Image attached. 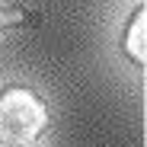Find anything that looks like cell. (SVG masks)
I'll list each match as a JSON object with an SVG mask.
<instances>
[{"label":"cell","instance_id":"6da1fadb","mask_svg":"<svg viewBox=\"0 0 147 147\" xmlns=\"http://www.w3.org/2000/svg\"><path fill=\"white\" fill-rule=\"evenodd\" d=\"M48 128V109L29 86H7L0 93V144H29Z\"/></svg>","mask_w":147,"mask_h":147},{"label":"cell","instance_id":"7a4b0ae2","mask_svg":"<svg viewBox=\"0 0 147 147\" xmlns=\"http://www.w3.org/2000/svg\"><path fill=\"white\" fill-rule=\"evenodd\" d=\"M121 48L128 51V58L134 64H144L147 61V51H144V7L134 10L128 29H125V38H121Z\"/></svg>","mask_w":147,"mask_h":147},{"label":"cell","instance_id":"3957f363","mask_svg":"<svg viewBox=\"0 0 147 147\" xmlns=\"http://www.w3.org/2000/svg\"><path fill=\"white\" fill-rule=\"evenodd\" d=\"M19 147H29V144H19Z\"/></svg>","mask_w":147,"mask_h":147}]
</instances>
